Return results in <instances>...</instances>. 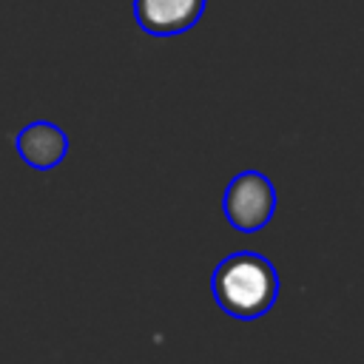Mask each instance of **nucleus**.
Masks as SVG:
<instances>
[{
  "label": "nucleus",
  "mask_w": 364,
  "mask_h": 364,
  "mask_svg": "<svg viewBox=\"0 0 364 364\" xmlns=\"http://www.w3.org/2000/svg\"><path fill=\"white\" fill-rule=\"evenodd\" d=\"M279 287L273 262L253 250L228 253L210 273V293L219 310L239 321L264 316L276 304Z\"/></svg>",
  "instance_id": "nucleus-1"
},
{
  "label": "nucleus",
  "mask_w": 364,
  "mask_h": 364,
  "mask_svg": "<svg viewBox=\"0 0 364 364\" xmlns=\"http://www.w3.org/2000/svg\"><path fill=\"white\" fill-rule=\"evenodd\" d=\"M222 210L239 233H256L276 213V188L262 171H242L228 182Z\"/></svg>",
  "instance_id": "nucleus-2"
},
{
  "label": "nucleus",
  "mask_w": 364,
  "mask_h": 364,
  "mask_svg": "<svg viewBox=\"0 0 364 364\" xmlns=\"http://www.w3.org/2000/svg\"><path fill=\"white\" fill-rule=\"evenodd\" d=\"M205 11V0H134L136 23L154 37L188 31Z\"/></svg>",
  "instance_id": "nucleus-3"
},
{
  "label": "nucleus",
  "mask_w": 364,
  "mask_h": 364,
  "mask_svg": "<svg viewBox=\"0 0 364 364\" xmlns=\"http://www.w3.org/2000/svg\"><path fill=\"white\" fill-rule=\"evenodd\" d=\"M14 148L17 154L23 156V162L34 171H51L57 168L65 154H68V136L60 125L54 122H46V119H37L31 125H26L17 139H14Z\"/></svg>",
  "instance_id": "nucleus-4"
}]
</instances>
